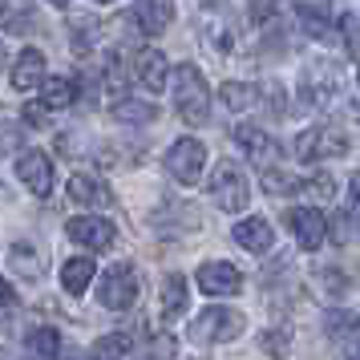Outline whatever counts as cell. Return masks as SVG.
<instances>
[{
    "label": "cell",
    "mask_w": 360,
    "mask_h": 360,
    "mask_svg": "<svg viewBox=\"0 0 360 360\" xmlns=\"http://www.w3.org/2000/svg\"><path fill=\"white\" fill-rule=\"evenodd\" d=\"M300 94L308 105L316 110H328V105H336V101L348 94V73H344L332 57H316L304 65V77H300Z\"/></svg>",
    "instance_id": "6da1fadb"
},
{
    "label": "cell",
    "mask_w": 360,
    "mask_h": 360,
    "mask_svg": "<svg viewBox=\"0 0 360 360\" xmlns=\"http://www.w3.org/2000/svg\"><path fill=\"white\" fill-rule=\"evenodd\" d=\"M174 110L186 126H202L211 117V89H207V77L198 73L191 61H182L174 69Z\"/></svg>",
    "instance_id": "7a4b0ae2"
},
{
    "label": "cell",
    "mask_w": 360,
    "mask_h": 360,
    "mask_svg": "<svg viewBox=\"0 0 360 360\" xmlns=\"http://www.w3.org/2000/svg\"><path fill=\"white\" fill-rule=\"evenodd\" d=\"M247 328V316L235 308H202L191 320V340L195 344H227Z\"/></svg>",
    "instance_id": "3957f363"
},
{
    "label": "cell",
    "mask_w": 360,
    "mask_h": 360,
    "mask_svg": "<svg viewBox=\"0 0 360 360\" xmlns=\"http://www.w3.org/2000/svg\"><path fill=\"white\" fill-rule=\"evenodd\" d=\"M211 198H214V207L219 211H227V214H235V211H243L247 202H251V186H247V174L239 170V162H223L211 170Z\"/></svg>",
    "instance_id": "277c9868"
},
{
    "label": "cell",
    "mask_w": 360,
    "mask_h": 360,
    "mask_svg": "<svg viewBox=\"0 0 360 360\" xmlns=\"http://www.w3.org/2000/svg\"><path fill=\"white\" fill-rule=\"evenodd\" d=\"M195 29H198V41L207 45V53L214 57H227L235 37H231V17H227V4L223 0H202L195 13Z\"/></svg>",
    "instance_id": "5b68a950"
},
{
    "label": "cell",
    "mask_w": 360,
    "mask_h": 360,
    "mask_svg": "<svg viewBox=\"0 0 360 360\" xmlns=\"http://www.w3.org/2000/svg\"><path fill=\"white\" fill-rule=\"evenodd\" d=\"M138 288H142V279H138V271H134L130 263H114V267L98 279L101 308H110V311L134 308V304H138Z\"/></svg>",
    "instance_id": "8992f818"
},
{
    "label": "cell",
    "mask_w": 360,
    "mask_h": 360,
    "mask_svg": "<svg viewBox=\"0 0 360 360\" xmlns=\"http://www.w3.org/2000/svg\"><path fill=\"white\" fill-rule=\"evenodd\" d=\"M348 150V134L340 126H311L295 138V154L300 162H320V158H340Z\"/></svg>",
    "instance_id": "52a82bcc"
},
{
    "label": "cell",
    "mask_w": 360,
    "mask_h": 360,
    "mask_svg": "<svg viewBox=\"0 0 360 360\" xmlns=\"http://www.w3.org/2000/svg\"><path fill=\"white\" fill-rule=\"evenodd\" d=\"M202 166H207V146L198 138H179L174 146L166 150V170L182 182V186H195L202 179Z\"/></svg>",
    "instance_id": "ba28073f"
},
{
    "label": "cell",
    "mask_w": 360,
    "mask_h": 360,
    "mask_svg": "<svg viewBox=\"0 0 360 360\" xmlns=\"http://www.w3.org/2000/svg\"><path fill=\"white\" fill-rule=\"evenodd\" d=\"M69 239L77 247H89V251H110L117 239V231L110 219H98V214H82V219H69Z\"/></svg>",
    "instance_id": "9c48e42d"
},
{
    "label": "cell",
    "mask_w": 360,
    "mask_h": 360,
    "mask_svg": "<svg viewBox=\"0 0 360 360\" xmlns=\"http://www.w3.org/2000/svg\"><path fill=\"white\" fill-rule=\"evenodd\" d=\"M288 227H292L295 243L304 247V251H316V247H324L328 239V219L316 207H292L288 211Z\"/></svg>",
    "instance_id": "30bf717a"
},
{
    "label": "cell",
    "mask_w": 360,
    "mask_h": 360,
    "mask_svg": "<svg viewBox=\"0 0 360 360\" xmlns=\"http://www.w3.org/2000/svg\"><path fill=\"white\" fill-rule=\"evenodd\" d=\"M324 332H328V340L344 352V360H360V316H352V311H328Z\"/></svg>",
    "instance_id": "8fae6325"
},
{
    "label": "cell",
    "mask_w": 360,
    "mask_h": 360,
    "mask_svg": "<svg viewBox=\"0 0 360 360\" xmlns=\"http://www.w3.org/2000/svg\"><path fill=\"white\" fill-rule=\"evenodd\" d=\"M198 292H207V295H239L243 292V276H239V267L235 263H202L198 267Z\"/></svg>",
    "instance_id": "7c38bea8"
},
{
    "label": "cell",
    "mask_w": 360,
    "mask_h": 360,
    "mask_svg": "<svg viewBox=\"0 0 360 360\" xmlns=\"http://www.w3.org/2000/svg\"><path fill=\"white\" fill-rule=\"evenodd\" d=\"M45 73H49V61H45V53L41 49H25L13 61V73H8V82H13V89L17 94H33V89H41L45 82Z\"/></svg>",
    "instance_id": "4fadbf2b"
},
{
    "label": "cell",
    "mask_w": 360,
    "mask_h": 360,
    "mask_svg": "<svg viewBox=\"0 0 360 360\" xmlns=\"http://www.w3.org/2000/svg\"><path fill=\"white\" fill-rule=\"evenodd\" d=\"M17 174L37 198L53 195V162H49V154H41V150H25V154L17 158Z\"/></svg>",
    "instance_id": "5bb4252c"
},
{
    "label": "cell",
    "mask_w": 360,
    "mask_h": 360,
    "mask_svg": "<svg viewBox=\"0 0 360 360\" xmlns=\"http://www.w3.org/2000/svg\"><path fill=\"white\" fill-rule=\"evenodd\" d=\"M235 146L243 150L247 158H255V162H276L279 158L276 138L263 130V126H235Z\"/></svg>",
    "instance_id": "9a60e30c"
},
{
    "label": "cell",
    "mask_w": 360,
    "mask_h": 360,
    "mask_svg": "<svg viewBox=\"0 0 360 360\" xmlns=\"http://www.w3.org/2000/svg\"><path fill=\"white\" fill-rule=\"evenodd\" d=\"M295 20L316 41H324L332 33V8H328V0H295Z\"/></svg>",
    "instance_id": "2e32d148"
},
{
    "label": "cell",
    "mask_w": 360,
    "mask_h": 360,
    "mask_svg": "<svg viewBox=\"0 0 360 360\" xmlns=\"http://www.w3.org/2000/svg\"><path fill=\"white\" fill-rule=\"evenodd\" d=\"M134 20L142 33H162L174 20V0H134Z\"/></svg>",
    "instance_id": "e0dca14e"
},
{
    "label": "cell",
    "mask_w": 360,
    "mask_h": 360,
    "mask_svg": "<svg viewBox=\"0 0 360 360\" xmlns=\"http://www.w3.org/2000/svg\"><path fill=\"white\" fill-rule=\"evenodd\" d=\"M235 243L247 247V251H255V255H263V251L276 247V231H271L267 219H243V223H235Z\"/></svg>",
    "instance_id": "ac0fdd59"
},
{
    "label": "cell",
    "mask_w": 360,
    "mask_h": 360,
    "mask_svg": "<svg viewBox=\"0 0 360 360\" xmlns=\"http://www.w3.org/2000/svg\"><path fill=\"white\" fill-rule=\"evenodd\" d=\"M69 198L82 202V207H110V202H114V191H110L101 179L73 174V179H69Z\"/></svg>",
    "instance_id": "d6986e66"
},
{
    "label": "cell",
    "mask_w": 360,
    "mask_h": 360,
    "mask_svg": "<svg viewBox=\"0 0 360 360\" xmlns=\"http://www.w3.org/2000/svg\"><path fill=\"white\" fill-rule=\"evenodd\" d=\"M191 304V288H186V276H166L162 283V300H158V311H162V320H179L182 311Z\"/></svg>",
    "instance_id": "ffe728a7"
},
{
    "label": "cell",
    "mask_w": 360,
    "mask_h": 360,
    "mask_svg": "<svg viewBox=\"0 0 360 360\" xmlns=\"http://www.w3.org/2000/svg\"><path fill=\"white\" fill-rule=\"evenodd\" d=\"M134 69H138V82L146 85V89H162L170 82V65H166V57L158 49H142Z\"/></svg>",
    "instance_id": "44dd1931"
},
{
    "label": "cell",
    "mask_w": 360,
    "mask_h": 360,
    "mask_svg": "<svg viewBox=\"0 0 360 360\" xmlns=\"http://www.w3.org/2000/svg\"><path fill=\"white\" fill-rule=\"evenodd\" d=\"M94 276H98V263L89 259V255L65 259V267H61V288H65L69 295H82L85 288L94 283Z\"/></svg>",
    "instance_id": "7402d4cb"
},
{
    "label": "cell",
    "mask_w": 360,
    "mask_h": 360,
    "mask_svg": "<svg viewBox=\"0 0 360 360\" xmlns=\"http://www.w3.org/2000/svg\"><path fill=\"white\" fill-rule=\"evenodd\" d=\"M126 356H134L130 332H110V336H101V340L94 344V352H89V360H126Z\"/></svg>",
    "instance_id": "603a6c76"
},
{
    "label": "cell",
    "mask_w": 360,
    "mask_h": 360,
    "mask_svg": "<svg viewBox=\"0 0 360 360\" xmlns=\"http://www.w3.org/2000/svg\"><path fill=\"white\" fill-rule=\"evenodd\" d=\"M25 348H29V356L33 360H57V352H61V336H57V328H33V332L25 336Z\"/></svg>",
    "instance_id": "cb8c5ba5"
},
{
    "label": "cell",
    "mask_w": 360,
    "mask_h": 360,
    "mask_svg": "<svg viewBox=\"0 0 360 360\" xmlns=\"http://www.w3.org/2000/svg\"><path fill=\"white\" fill-rule=\"evenodd\" d=\"M73 101H77V82L73 77H53L45 85V94H41V105L45 110H69Z\"/></svg>",
    "instance_id": "d4e9b609"
},
{
    "label": "cell",
    "mask_w": 360,
    "mask_h": 360,
    "mask_svg": "<svg viewBox=\"0 0 360 360\" xmlns=\"http://www.w3.org/2000/svg\"><path fill=\"white\" fill-rule=\"evenodd\" d=\"M114 117H117V122H130V126H150V122L158 117V110H154L150 101L122 98V101H114Z\"/></svg>",
    "instance_id": "484cf974"
},
{
    "label": "cell",
    "mask_w": 360,
    "mask_h": 360,
    "mask_svg": "<svg viewBox=\"0 0 360 360\" xmlns=\"http://www.w3.org/2000/svg\"><path fill=\"white\" fill-rule=\"evenodd\" d=\"M8 267L25 279H41V259H37V251L29 243H13L8 247Z\"/></svg>",
    "instance_id": "4316f807"
},
{
    "label": "cell",
    "mask_w": 360,
    "mask_h": 360,
    "mask_svg": "<svg viewBox=\"0 0 360 360\" xmlns=\"http://www.w3.org/2000/svg\"><path fill=\"white\" fill-rule=\"evenodd\" d=\"M223 105L227 110H251V105H259V85L227 82L223 85Z\"/></svg>",
    "instance_id": "83f0119b"
},
{
    "label": "cell",
    "mask_w": 360,
    "mask_h": 360,
    "mask_svg": "<svg viewBox=\"0 0 360 360\" xmlns=\"http://www.w3.org/2000/svg\"><path fill=\"white\" fill-rule=\"evenodd\" d=\"M101 85L110 89V94H126V61H122V53H110L105 61H101Z\"/></svg>",
    "instance_id": "f1b7e54d"
},
{
    "label": "cell",
    "mask_w": 360,
    "mask_h": 360,
    "mask_svg": "<svg viewBox=\"0 0 360 360\" xmlns=\"http://www.w3.org/2000/svg\"><path fill=\"white\" fill-rule=\"evenodd\" d=\"M263 191H271V195H300L304 182L283 174V170H263Z\"/></svg>",
    "instance_id": "f546056e"
},
{
    "label": "cell",
    "mask_w": 360,
    "mask_h": 360,
    "mask_svg": "<svg viewBox=\"0 0 360 360\" xmlns=\"http://www.w3.org/2000/svg\"><path fill=\"white\" fill-rule=\"evenodd\" d=\"M356 227H360V219H356L352 211H336L332 219H328V239H336V243H348Z\"/></svg>",
    "instance_id": "4dcf8cb0"
},
{
    "label": "cell",
    "mask_w": 360,
    "mask_h": 360,
    "mask_svg": "<svg viewBox=\"0 0 360 360\" xmlns=\"http://www.w3.org/2000/svg\"><path fill=\"white\" fill-rule=\"evenodd\" d=\"M340 41H344V49H348V57L360 65V17L356 13L340 17Z\"/></svg>",
    "instance_id": "1f68e13d"
},
{
    "label": "cell",
    "mask_w": 360,
    "mask_h": 360,
    "mask_svg": "<svg viewBox=\"0 0 360 360\" xmlns=\"http://www.w3.org/2000/svg\"><path fill=\"white\" fill-rule=\"evenodd\" d=\"M304 195H316V198H332L336 195V179L332 174H311V179H304Z\"/></svg>",
    "instance_id": "d6a6232c"
},
{
    "label": "cell",
    "mask_w": 360,
    "mask_h": 360,
    "mask_svg": "<svg viewBox=\"0 0 360 360\" xmlns=\"http://www.w3.org/2000/svg\"><path fill=\"white\" fill-rule=\"evenodd\" d=\"M170 356H174V340L162 332V336H154V340H150V348L138 360H170Z\"/></svg>",
    "instance_id": "836d02e7"
},
{
    "label": "cell",
    "mask_w": 360,
    "mask_h": 360,
    "mask_svg": "<svg viewBox=\"0 0 360 360\" xmlns=\"http://www.w3.org/2000/svg\"><path fill=\"white\" fill-rule=\"evenodd\" d=\"M320 283H324V292L336 295V300H344V295H348V276L332 271V267H328V271H320Z\"/></svg>",
    "instance_id": "e575fe53"
},
{
    "label": "cell",
    "mask_w": 360,
    "mask_h": 360,
    "mask_svg": "<svg viewBox=\"0 0 360 360\" xmlns=\"http://www.w3.org/2000/svg\"><path fill=\"white\" fill-rule=\"evenodd\" d=\"M288 344H292V328H283V332H267V336H263V348H267L271 356H283Z\"/></svg>",
    "instance_id": "d590c367"
},
{
    "label": "cell",
    "mask_w": 360,
    "mask_h": 360,
    "mask_svg": "<svg viewBox=\"0 0 360 360\" xmlns=\"http://www.w3.org/2000/svg\"><path fill=\"white\" fill-rule=\"evenodd\" d=\"M276 0H251V20H255V25H267V20L276 17Z\"/></svg>",
    "instance_id": "8d00e7d4"
},
{
    "label": "cell",
    "mask_w": 360,
    "mask_h": 360,
    "mask_svg": "<svg viewBox=\"0 0 360 360\" xmlns=\"http://www.w3.org/2000/svg\"><path fill=\"white\" fill-rule=\"evenodd\" d=\"M45 114H49V110H45L41 101H37V105H25V122H29L33 130H45Z\"/></svg>",
    "instance_id": "74e56055"
},
{
    "label": "cell",
    "mask_w": 360,
    "mask_h": 360,
    "mask_svg": "<svg viewBox=\"0 0 360 360\" xmlns=\"http://www.w3.org/2000/svg\"><path fill=\"white\" fill-rule=\"evenodd\" d=\"M348 195H352V202H360V174L348 179Z\"/></svg>",
    "instance_id": "f35d334b"
},
{
    "label": "cell",
    "mask_w": 360,
    "mask_h": 360,
    "mask_svg": "<svg viewBox=\"0 0 360 360\" xmlns=\"http://www.w3.org/2000/svg\"><path fill=\"white\" fill-rule=\"evenodd\" d=\"M49 4H57V8H65V4H69V0H49Z\"/></svg>",
    "instance_id": "ab89813d"
},
{
    "label": "cell",
    "mask_w": 360,
    "mask_h": 360,
    "mask_svg": "<svg viewBox=\"0 0 360 360\" xmlns=\"http://www.w3.org/2000/svg\"><path fill=\"white\" fill-rule=\"evenodd\" d=\"M356 101H360V82H356Z\"/></svg>",
    "instance_id": "60d3db41"
},
{
    "label": "cell",
    "mask_w": 360,
    "mask_h": 360,
    "mask_svg": "<svg viewBox=\"0 0 360 360\" xmlns=\"http://www.w3.org/2000/svg\"><path fill=\"white\" fill-rule=\"evenodd\" d=\"M98 4H114V0H98Z\"/></svg>",
    "instance_id": "b9f144b4"
}]
</instances>
